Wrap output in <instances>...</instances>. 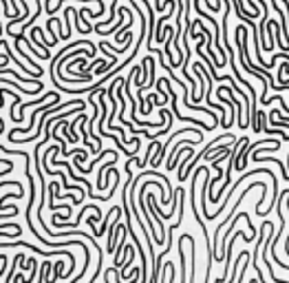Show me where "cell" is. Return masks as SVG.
<instances>
[{
  "label": "cell",
  "instance_id": "obj_2",
  "mask_svg": "<svg viewBox=\"0 0 289 283\" xmlns=\"http://www.w3.org/2000/svg\"><path fill=\"white\" fill-rule=\"evenodd\" d=\"M7 228H13V230H22V228H20V224H13V221H2V230H7Z\"/></svg>",
  "mask_w": 289,
  "mask_h": 283
},
{
  "label": "cell",
  "instance_id": "obj_4",
  "mask_svg": "<svg viewBox=\"0 0 289 283\" xmlns=\"http://www.w3.org/2000/svg\"><path fill=\"white\" fill-rule=\"evenodd\" d=\"M168 18H172V11H170V13H168V16H164V18H159V25H161V22H165V20H168Z\"/></svg>",
  "mask_w": 289,
  "mask_h": 283
},
{
  "label": "cell",
  "instance_id": "obj_1",
  "mask_svg": "<svg viewBox=\"0 0 289 283\" xmlns=\"http://www.w3.org/2000/svg\"><path fill=\"white\" fill-rule=\"evenodd\" d=\"M22 235V230H13V233H4L2 230V239H18Z\"/></svg>",
  "mask_w": 289,
  "mask_h": 283
},
{
  "label": "cell",
  "instance_id": "obj_3",
  "mask_svg": "<svg viewBox=\"0 0 289 283\" xmlns=\"http://www.w3.org/2000/svg\"><path fill=\"white\" fill-rule=\"evenodd\" d=\"M4 162V171H2V177L7 175V173H11V168H13V164H11V159H2Z\"/></svg>",
  "mask_w": 289,
  "mask_h": 283
}]
</instances>
